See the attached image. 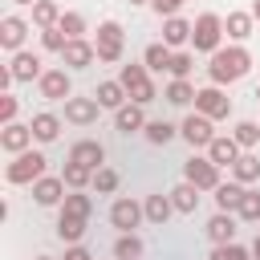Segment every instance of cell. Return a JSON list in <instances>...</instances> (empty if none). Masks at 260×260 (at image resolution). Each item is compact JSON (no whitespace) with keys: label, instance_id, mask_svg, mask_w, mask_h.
Wrapping results in <instances>:
<instances>
[{"label":"cell","instance_id":"cell-1","mask_svg":"<svg viewBox=\"0 0 260 260\" xmlns=\"http://www.w3.org/2000/svg\"><path fill=\"white\" fill-rule=\"evenodd\" d=\"M248 69H252V53H248L244 45L215 49L211 61H207V77H211V85H232V81L248 77Z\"/></svg>","mask_w":260,"mask_h":260},{"label":"cell","instance_id":"cell-2","mask_svg":"<svg viewBox=\"0 0 260 260\" xmlns=\"http://www.w3.org/2000/svg\"><path fill=\"white\" fill-rule=\"evenodd\" d=\"M45 162H49V158H45L41 150H20V154H12L4 179H8L12 187H32V183L45 175Z\"/></svg>","mask_w":260,"mask_h":260},{"label":"cell","instance_id":"cell-3","mask_svg":"<svg viewBox=\"0 0 260 260\" xmlns=\"http://www.w3.org/2000/svg\"><path fill=\"white\" fill-rule=\"evenodd\" d=\"M191 45H195V53H215V49H223V16H215V12H203V16H195V32H191Z\"/></svg>","mask_w":260,"mask_h":260},{"label":"cell","instance_id":"cell-4","mask_svg":"<svg viewBox=\"0 0 260 260\" xmlns=\"http://www.w3.org/2000/svg\"><path fill=\"white\" fill-rule=\"evenodd\" d=\"M118 81L126 85V93H130V102H138V106H146V102H154L158 98V89H154V81H150V69L146 65H122V73H118Z\"/></svg>","mask_w":260,"mask_h":260},{"label":"cell","instance_id":"cell-5","mask_svg":"<svg viewBox=\"0 0 260 260\" xmlns=\"http://www.w3.org/2000/svg\"><path fill=\"white\" fill-rule=\"evenodd\" d=\"M93 49H98V61H106V65L122 61V49H126V28H122L118 20L98 24V41H93Z\"/></svg>","mask_w":260,"mask_h":260},{"label":"cell","instance_id":"cell-6","mask_svg":"<svg viewBox=\"0 0 260 260\" xmlns=\"http://www.w3.org/2000/svg\"><path fill=\"white\" fill-rule=\"evenodd\" d=\"M195 110L207 114L211 122H223V118L232 114V98L223 93V85H203V89L195 93Z\"/></svg>","mask_w":260,"mask_h":260},{"label":"cell","instance_id":"cell-7","mask_svg":"<svg viewBox=\"0 0 260 260\" xmlns=\"http://www.w3.org/2000/svg\"><path fill=\"white\" fill-rule=\"evenodd\" d=\"M183 179H187V183H195L199 191H215V187L223 183V179H219V167H215L207 154H203V158H199V154H195V158H187V162H183Z\"/></svg>","mask_w":260,"mask_h":260},{"label":"cell","instance_id":"cell-8","mask_svg":"<svg viewBox=\"0 0 260 260\" xmlns=\"http://www.w3.org/2000/svg\"><path fill=\"white\" fill-rule=\"evenodd\" d=\"M37 93L45 102H65V98H73V81H69L65 69H45L41 81H37Z\"/></svg>","mask_w":260,"mask_h":260},{"label":"cell","instance_id":"cell-9","mask_svg":"<svg viewBox=\"0 0 260 260\" xmlns=\"http://www.w3.org/2000/svg\"><path fill=\"white\" fill-rule=\"evenodd\" d=\"M179 134H183V138H187V142H191L195 150H199V146L207 150V146H211V138H215V130H211V118H207V114H199V110L183 118V126H179Z\"/></svg>","mask_w":260,"mask_h":260},{"label":"cell","instance_id":"cell-10","mask_svg":"<svg viewBox=\"0 0 260 260\" xmlns=\"http://www.w3.org/2000/svg\"><path fill=\"white\" fill-rule=\"evenodd\" d=\"M142 219H146V211H142L138 199H114V207H110V223H114L118 232H134Z\"/></svg>","mask_w":260,"mask_h":260},{"label":"cell","instance_id":"cell-11","mask_svg":"<svg viewBox=\"0 0 260 260\" xmlns=\"http://www.w3.org/2000/svg\"><path fill=\"white\" fill-rule=\"evenodd\" d=\"M102 114V102L98 98H65V122L73 126H93Z\"/></svg>","mask_w":260,"mask_h":260},{"label":"cell","instance_id":"cell-12","mask_svg":"<svg viewBox=\"0 0 260 260\" xmlns=\"http://www.w3.org/2000/svg\"><path fill=\"white\" fill-rule=\"evenodd\" d=\"M65 179L61 175H41L37 183H32V199L41 203V207H61V199H65Z\"/></svg>","mask_w":260,"mask_h":260},{"label":"cell","instance_id":"cell-13","mask_svg":"<svg viewBox=\"0 0 260 260\" xmlns=\"http://www.w3.org/2000/svg\"><path fill=\"white\" fill-rule=\"evenodd\" d=\"M24 37H28V20L24 16H4L0 20V49L4 53H20Z\"/></svg>","mask_w":260,"mask_h":260},{"label":"cell","instance_id":"cell-14","mask_svg":"<svg viewBox=\"0 0 260 260\" xmlns=\"http://www.w3.org/2000/svg\"><path fill=\"white\" fill-rule=\"evenodd\" d=\"M69 162H81V167L98 171V167H106V146L98 138H81V142L69 146Z\"/></svg>","mask_w":260,"mask_h":260},{"label":"cell","instance_id":"cell-15","mask_svg":"<svg viewBox=\"0 0 260 260\" xmlns=\"http://www.w3.org/2000/svg\"><path fill=\"white\" fill-rule=\"evenodd\" d=\"M61 61H65L69 69H89V65L98 61V49H93L85 37H73V41L61 49Z\"/></svg>","mask_w":260,"mask_h":260},{"label":"cell","instance_id":"cell-16","mask_svg":"<svg viewBox=\"0 0 260 260\" xmlns=\"http://www.w3.org/2000/svg\"><path fill=\"white\" fill-rule=\"evenodd\" d=\"M8 69H12V77L16 81H41V57L32 53V49H20V53H12V61H8Z\"/></svg>","mask_w":260,"mask_h":260},{"label":"cell","instance_id":"cell-17","mask_svg":"<svg viewBox=\"0 0 260 260\" xmlns=\"http://www.w3.org/2000/svg\"><path fill=\"white\" fill-rule=\"evenodd\" d=\"M37 138H32V126H24V122H8L4 130H0V146L8 150V154H20V150H28Z\"/></svg>","mask_w":260,"mask_h":260},{"label":"cell","instance_id":"cell-18","mask_svg":"<svg viewBox=\"0 0 260 260\" xmlns=\"http://www.w3.org/2000/svg\"><path fill=\"white\" fill-rule=\"evenodd\" d=\"M240 154H244V146H240L232 134H215V138H211V146H207V158H211L215 167H232Z\"/></svg>","mask_w":260,"mask_h":260},{"label":"cell","instance_id":"cell-19","mask_svg":"<svg viewBox=\"0 0 260 260\" xmlns=\"http://www.w3.org/2000/svg\"><path fill=\"white\" fill-rule=\"evenodd\" d=\"M236 211H215L211 219H207V240L211 244H232L236 240Z\"/></svg>","mask_w":260,"mask_h":260},{"label":"cell","instance_id":"cell-20","mask_svg":"<svg viewBox=\"0 0 260 260\" xmlns=\"http://www.w3.org/2000/svg\"><path fill=\"white\" fill-rule=\"evenodd\" d=\"M223 32H228L236 45H244V41L256 32V16H252V12H228V16H223Z\"/></svg>","mask_w":260,"mask_h":260},{"label":"cell","instance_id":"cell-21","mask_svg":"<svg viewBox=\"0 0 260 260\" xmlns=\"http://www.w3.org/2000/svg\"><path fill=\"white\" fill-rule=\"evenodd\" d=\"M191 32H195V24L183 20V16H167L162 20V45H171V49H183L191 41Z\"/></svg>","mask_w":260,"mask_h":260},{"label":"cell","instance_id":"cell-22","mask_svg":"<svg viewBox=\"0 0 260 260\" xmlns=\"http://www.w3.org/2000/svg\"><path fill=\"white\" fill-rule=\"evenodd\" d=\"M114 130H118V134H134V130H146V114H142V106H138V102H130V106L114 110Z\"/></svg>","mask_w":260,"mask_h":260},{"label":"cell","instance_id":"cell-23","mask_svg":"<svg viewBox=\"0 0 260 260\" xmlns=\"http://www.w3.org/2000/svg\"><path fill=\"white\" fill-rule=\"evenodd\" d=\"M232 179H236V183H244V187L260 183V154L244 150V154H240V158L232 162Z\"/></svg>","mask_w":260,"mask_h":260},{"label":"cell","instance_id":"cell-24","mask_svg":"<svg viewBox=\"0 0 260 260\" xmlns=\"http://www.w3.org/2000/svg\"><path fill=\"white\" fill-rule=\"evenodd\" d=\"M93 98L102 102V110H122L126 106V85L122 81H98V89H93Z\"/></svg>","mask_w":260,"mask_h":260},{"label":"cell","instance_id":"cell-25","mask_svg":"<svg viewBox=\"0 0 260 260\" xmlns=\"http://www.w3.org/2000/svg\"><path fill=\"white\" fill-rule=\"evenodd\" d=\"M167 195H171V203H175V211H183V215H191V211L199 207V187H195V183H187V179H183L179 187H171Z\"/></svg>","mask_w":260,"mask_h":260},{"label":"cell","instance_id":"cell-26","mask_svg":"<svg viewBox=\"0 0 260 260\" xmlns=\"http://www.w3.org/2000/svg\"><path fill=\"white\" fill-rule=\"evenodd\" d=\"M57 215H73V219H89L93 215V199L85 195V191H69L65 199H61V211Z\"/></svg>","mask_w":260,"mask_h":260},{"label":"cell","instance_id":"cell-27","mask_svg":"<svg viewBox=\"0 0 260 260\" xmlns=\"http://www.w3.org/2000/svg\"><path fill=\"white\" fill-rule=\"evenodd\" d=\"M142 211H146V219H150V223H158V228H162V223L171 219L175 203H171V195H146V199H142Z\"/></svg>","mask_w":260,"mask_h":260},{"label":"cell","instance_id":"cell-28","mask_svg":"<svg viewBox=\"0 0 260 260\" xmlns=\"http://www.w3.org/2000/svg\"><path fill=\"white\" fill-rule=\"evenodd\" d=\"M28 126H32V138L37 142H57V134H61V118L57 114H37Z\"/></svg>","mask_w":260,"mask_h":260},{"label":"cell","instance_id":"cell-29","mask_svg":"<svg viewBox=\"0 0 260 260\" xmlns=\"http://www.w3.org/2000/svg\"><path fill=\"white\" fill-rule=\"evenodd\" d=\"M61 179H65V187H69V191H85V187H93V171H89V167H81V162H69V158H65Z\"/></svg>","mask_w":260,"mask_h":260},{"label":"cell","instance_id":"cell-30","mask_svg":"<svg viewBox=\"0 0 260 260\" xmlns=\"http://www.w3.org/2000/svg\"><path fill=\"white\" fill-rule=\"evenodd\" d=\"M32 24H37V28H57V24H61V8H57L53 0H37V4H32Z\"/></svg>","mask_w":260,"mask_h":260},{"label":"cell","instance_id":"cell-31","mask_svg":"<svg viewBox=\"0 0 260 260\" xmlns=\"http://www.w3.org/2000/svg\"><path fill=\"white\" fill-rule=\"evenodd\" d=\"M171 45H162V41H154V45H146V53H142V65L146 69H154V73H162L167 65H171Z\"/></svg>","mask_w":260,"mask_h":260},{"label":"cell","instance_id":"cell-32","mask_svg":"<svg viewBox=\"0 0 260 260\" xmlns=\"http://www.w3.org/2000/svg\"><path fill=\"white\" fill-rule=\"evenodd\" d=\"M195 93H199V89H195L187 77H175V81L167 85V93H162V98H167L171 106H191V102H195Z\"/></svg>","mask_w":260,"mask_h":260},{"label":"cell","instance_id":"cell-33","mask_svg":"<svg viewBox=\"0 0 260 260\" xmlns=\"http://www.w3.org/2000/svg\"><path fill=\"white\" fill-rule=\"evenodd\" d=\"M240 195H244V183H236V179L232 183H219L215 187V207L219 211H236L240 207Z\"/></svg>","mask_w":260,"mask_h":260},{"label":"cell","instance_id":"cell-34","mask_svg":"<svg viewBox=\"0 0 260 260\" xmlns=\"http://www.w3.org/2000/svg\"><path fill=\"white\" fill-rule=\"evenodd\" d=\"M85 223H89V219L57 215V240H65V244H81V236H85Z\"/></svg>","mask_w":260,"mask_h":260},{"label":"cell","instance_id":"cell-35","mask_svg":"<svg viewBox=\"0 0 260 260\" xmlns=\"http://www.w3.org/2000/svg\"><path fill=\"white\" fill-rule=\"evenodd\" d=\"M114 256H118V260H138V256H142V240H138L134 232H122V236L114 240Z\"/></svg>","mask_w":260,"mask_h":260},{"label":"cell","instance_id":"cell-36","mask_svg":"<svg viewBox=\"0 0 260 260\" xmlns=\"http://www.w3.org/2000/svg\"><path fill=\"white\" fill-rule=\"evenodd\" d=\"M236 215H240V219H248V223H256V219H260V191H256V187H244Z\"/></svg>","mask_w":260,"mask_h":260},{"label":"cell","instance_id":"cell-37","mask_svg":"<svg viewBox=\"0 0 260 260\" xmlns=\"http://www.w3.org/2000/svg\"><path fill=\"white\" fill-rule=\"evenodd\" d=\"M142 134H146V138H150L154 146H167V142H171V138H175L179 130H175L171 122H162V118H158V122H146V130H142Z\"/></svg>","mask_w":260,"mask_h":260},{"label":"cell","instance_id":"cell-38","mask_svg":"<svg viewBox=\"0 0 260 260\" xmlns=\"http://www.w3.org/2000/svg\"><path fill=\"white\" fill-rule=\"evenodd\" d=\"M93 191L98 195H114L118 191V171L114 167H98L93 171Z\"/></svg>","mask_w":260,"mask_h":260},{"label":"cell","instance_id":"cell-39","mask_svg":"<svg viewBox=\"0 0 260 260\" xmlns=\"http://www.w3.org/2000/svg\"><path fill=\"white\" fill-rule=\"evenodd\" d=\"M232 138L244 146V150H252L256 142H260V126L256 122H236V130H232Z\"/></svg>","mask_w":260,"mask_h":260},{"label":"cell","instance_id":"cell-40","mask_svg":"<svg viewBox=\"0 0 260 260\" xmlns=\"http://www.w3.org/2000/svg\"><path fill=\"white\" fill-rule=\"evenodd\" d=\"M211 260H252V248H244V244H215V252H211Z\"/></svg>","mask_w":260,"mask_h":260},{"label":"cell","instance_id":"cell-41","mask_svg":"<svg viewBox=\"0 0 260 260\" xmlns=\"http://www.w3.org/2000/svg\"><path fill=\"white\" fill-rule=\"evenodd\" d=\"M57 28H61L69 41H73V37H85V16H81V12H61V24H57Z\"/></svg>","mask_w":260,"mask_h":260},{"label":"cell","instance_id":"cell-42","mask_svg":"<svg viewBox=\"0 0 260 260\" xmlns=\"http://www.w3.org/2000/svg\"><path fill=\"white\" fill-rule=\"evenodd\" d=\"M191 65H195V57H191L187 49H175V53H171L167 73H171V77H187V73H191Z\"/></svg>","mask_w":260,"mask_h":260},{"label":"cell","instance_id":"cell-43","mask_svg":"<svg viewBox=\"0 0 260 260\" xmlns=\"http://www.w3.org/2000/svg\"><path fill=\"white\" fill-rule=\"evenodd\" d=\"M65 45H69V37H65L61 28H41V49H45V53H61Z\"/></svg>","mask_w":260,"mask_h":260},{"label":"cell","instance_id":"cell-44","mask_svg":"<svg viewBox=\"0 0 260 260\" xmlns=\"http://www.w3.org/2000/svg\"><path fill=\"white\" fill-rule=\"evenodd\" d=\"M16 110H20V102H16L12 93H0V122H4V126L16 122Z\"/></svg>","mask_w":260,"mask_h":260},{"label":"cell","instance_id":"cell-45","mask_svg":"<svg viewBox=\"0 0 260 260\" xmlns=\"http://www.w3.org/2000/svg\"><path fill=\"white\" fill-rule=\"evenodd\" d=\"M183 4H187V0H150V8H154L162 20H167V16H179V8H183Z\"/></svg>","mask_w":260,"mask_h":260},{"label":"cell","instance_id":"cell-46","mask_svg":"<svg viewBox=\"0 0 260 260\" xmlns=\"http://www.w3.org/2000/svg\"><path fill=\"white\" fill-rule=\"evenodd\" d=\"M65 260H93V256H89V252H85L81 244H69V252H65Z\"/></svg>","mask_w":260,"mask_h":260},{"label":"cell","instance_id":"cell-47","mask_svg":"<svg viewBox=\"0 0 260 260\" xmlns=\"http://www.w3.org/2000/svg\"><path fill=\"white\" fill-rule=\"evenodd\" d=\"M252 260H260V236L252 240Z\"/></svg>","mask_w":260,"mask_h":260},{"label":"cell","instance_id":"cell-48","mask_svg":"<svg viewBox=\"0 0 260 260\" xmlns=\"http://www.w3.org/2000/svg\"><path fill=\"white\" fill-rule=\"evenodd\" d=\"M252 16H256V20H260V0H256V4H252Z\"/></svg>","mask_w":260,"mask_h":260},{"label":"cell","instance_id":"cell-49","mask_svg":"<svg viewBox=\"0 0 260 260\" xmlns=\"http://www.w3.org/2000/svg\"><path fill=\"white\" fill-rule=\"evenodd\" d=\"M12 4H37V0H12Z\"/></svg>","mask_w":260,"mask_h":260},{"label":"cell","instance_id":"cell-50","mask_svg":"<svg viewBox=\"0 0 260 260\" xmlns=\"http://www.w3.org/2000/svg\"><path fill=\"white\" fill-rule=\"evenodd\" d=\"M130 4H150V0H130Z\"/></svg>","mask_w":260,"mask_h":260},{"label":"cell","instance_id":"cell-51","mask_svg":"<svg viewBox=\"0 0 260 260\" xmlns=\"http://www.w3.org/2000/svg\"><path fill=\"white\" fill-rule=\"evenodd\" d=\"M37 260H53V256H37Z\"/></svg>","mask_w":260,"mask_h":260},{"label":"cell","instance_id":"cell-52","mask_svg":"<svg viewBox=\"0 0 260 260\" xmlns=\"http://www.w3.org/2000/svg\"><path fill=\"white\" fill-rule=\"evenodd\" d=\"M256 98H260V85H256Z\"/></svg>","mask_w":260,"mask_h":260}]
</instances>
